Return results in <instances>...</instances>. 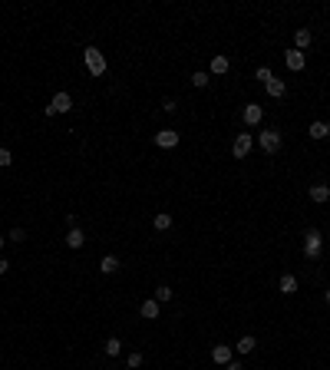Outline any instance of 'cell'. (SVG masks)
Listing matches in <instances>:
<instances>
[{
	"mask_svg": "<svg viewBox=\"0 0 330 370\" xmlns=\"http://www.w3.org/2000/svg\"><path fill=\"white\" fill-rule=\"evenodd\" d=\"M255 347H258V337H251V334H244V337H241V340L235 344V351H238V354H251Z\"/></svg>",
	"mask_w": 330,
	"mask_h": 370,
	"instance_id": "ac0fdd59",
	"label": "cell"
},
{
	"mask_svg": "<svg viewBox=\"0 0 330 370\" xmlns=\"http://www.w3.org/2000/svg\"><path fill=\"white\" fill-rule=\"evenodd\" d=\"M212 360H215L218 367H224L228 360H235V351H231L228 344H215V347H212Z\"/></svg>",
	"mask_w": 330,
	"mask_h": 370,
	"instance_id": "30bf717a",
	"label": "cell"
},
{
	"mask_svg": "<svg viewBox=\"0 0 330 370\" xmlns=\"http://www.w3.org/2000/svg\"><path fill=\"white\" fill-rule=\"evenodd\" d=\"M179 132H175V129H159L156 132V145H159V149H175V145H179Z\"/></svg>",
	"mask_w": 330,
	"mask_h": 370,
	"instance_id": "8992f818",
	"label": "cell"
},
{
	"mask_svg": "<svg viewBox=\"0 0 330 370\" xmlns=\"http://www.w3.org/2000/svg\"><path fill=\"white\" fill-rule=\"evenodd\" d=\"M258 145H261L268 156H277L281 145H284V139H281V129H274V126H271V129H261V132H258Z\"/></svg>",
	"mask_w": 330,
	"mask_h": 370,
	"instance_id": "7a4b0ae2",
	"label": "cell"
},
{
	"mask_svg": "<svg viewBox=\"0 0 330 370\" xmlns=\"http://www.w3.org/2000/svg\"><path fill=\"white\" fill-rule=\"evenodd\" d=\"M255 76H258L261 83H271V80H274V73H271L268 66H258V73H255Z\"/></svg>",
	"mask_w": 330,
	"mask_h": 370,
	"instance_id": "4316f807",
	"label": "cell"
},
{
	"mask_svg": "<svg viewBox=\"0 0 330 370\" xmlns=\"http://www.w3.org/2000/svg\"><path fill=\"white\" fill-rule=\"evenodd\" d=\"M251 149H255V136H251V132H238L235 142H231V156L235 159H248Z\"/></svg>",
	"mask_w": 330,
	"mask_h": 370,
	"instance_id": "277c9868",
	"label": "cell"
},
{
	"mask_svg": "<svg viewBox=\"0 0 330 370\" xmlns=\"http://www.w3.org/2000/svg\"><path fill=\"white\" fill-rule=\"evenodd\" d=\"M7 271H10V261H7V258H0V275H7Z\"/></svg>",
	"mask_w": 330,
	"mask_h": 370,
	"instance_id": "4dcf8cb0",
	"label": "cell"
},
{
	"mask_svg": "<svg viewBox=\"0 0 330 370\" xmlns=\"http://www.w3.org/2000/svg\"><path fill=\"white\" fill-rule=\"evenodd\" d=\"M152 225H156V232H168V228H172V215H168V212H159L156 218H152Z\"/></svg>",
	"mask_w": 330,
	"mask_h": 370,
	"instance_id": "ffe728a7",
	"label": "cell"
},
{
	"mask_svg": "<svg viewBox=\"0 0 330 370\" xmlns=\"http://www.w3.org/2000/svg\"><path fill=\"white\" fill-rule=\"evenodd\" d=\"M231 69V60L224 57V53H218V57H212V63H208V76H224Z\"/></svg>",
	"mask_w": 330,
	"mask_h": 370,
	"instance_id": "ba28073f",
	"label": "cell"
},
{
	"mask_svg": "<svg viewBox=\"0 0 330 370\" xmlns=\"http://www.w3.org/2000/svg\"><path fill=\"white\" fill-rule=\"evenodd\" d=\"M162 109H165V113H175V109H179V103H175V100H165Z\"/></svg>",
	"mask_w": 330,
	"mask_h": 370,
	"instance_id": "83f0119b",
	"label": "cell"
},
{
	"mask_svg": "<svg viewBox=\"0 0 330 370\" xmlns=\"http://www.w3.org/2000/svg\"><path fill=\"white\" fill-rule=\"evenodd\" d=\"M307 136H311V139H327L330 136V122H311V129H307Z\"/></svg>",
	"mask_w": 330,
	"mask_h": 370,
	"instance_id": "2e32d148",
	"label": "cell"
},
{
	"mask_svg": "<svg viewBox=\"0 0 330 370\" xmlns=\"http://www.w3.org/2000/svg\"><path fill=\"white\" fill-rule=\"evenodd\" d=\"M4 245H7V235H0V251H4Z\"/></svg>",
	"mask_w": 330,
	"mask_h": 370,
	"instance_id": "1f68e13d",
	"label": "cell"
},
{
	"mask_svg": "<svg viewBox=\"0 0 330 370\" xmlns=\"http://www.w3.org/2000/svg\"><path fill=\"white\" fill-rule=\"evenodd\" d=\"M159 311H162V304H159L156 298H149V301L139 304V314H142L145 320H156V317H159Z\"/></svg>",
	"mask_w": 330,
	"mask_h": 370,
	"instance_id": "4fadbf2b",
	"label": "cell"
},
{
	"mask_svg": "<svg viewBox=\"0 0 330 370\" xmlns=\"http://www.w3.org/2000/svg\"><path fill=\"white\" fill-rule=\"evenodd\" d=\"M142 360H145L142 354H139V351H132L129 357H125V367H129V370H136V367H142Z\"/></svg>",
	"mask_w": 330,
	"mask_h": 370,
	"instance_id": "cb8c5ba5",
	"label": "cell"
},
{
	"mask_svg": "<svg viewBox=\"0 0 330 370\" xmlns=\"http://www.w3.org/2000/svg\"><path fill=\"white\" fill-rule=\"evenodd\" d=\"M311 202H317V205H324V202L330 199V185H324V182H317V185H311Z\"/></svg>",
	"mask_w": 330,
	"mask_h": 370,
	"instance_id": "5bb4252c",
	"label": "cell"
},
{
	"mask_svg": "<svg viewBox=\"0 0 330 370\" xmlns=\"http://www.w3.org/2000/svg\"><path fill=\"white\" fill-rule=\"evenodd\" d=\"M103 351H106V357H119V354H122V340H119V337H109Z\"/></svg>",
	"mask_w": 330,
	"mask_h": 370,
	"instance_id": "44dd1931",
	"label": "cell"
},
{
	"mask_svg": "<svg viewBox=\"0 0 330 370\" xmlns=\"http://www.w3.org/2000/svg\"><path fill=\"white\" fill-rule=\"evenodd\" d=\"M264 93H268L271 100H284V96H287V83H284V80H277V76H274L271 83H264Z\"/></svg>",
	"mask_w": 330,
	"mask_h": 370,
	"instance_id": "8fae6325",
	"label": "cell"
},
{
	"mask_svg": "<svg viewBox=\"0 0 330 370\" xmlns=\"http://www.w3.org/2000/svg\"><path fill=\"white\" fill-rule=\"evenodd\" d=\"M66 225H69V228H80V218H76V215L69 212V215H66Z\"/></svg>",
	"mask_w": 330,
	"mask_h": 370,
	"instance_id": "f1b7e54d",
	"label": "cell"
},
{
	"mask_svg": "<svg viewBox=\"0 0 330 370\" xmlns=\"http://www.w3.org/2000/svg\"><path fill=\"white\" fill-rule=\"evenodd\" d=\"M320 251H324V235H320V228H307L304 232V255L311 258V261H317Z\"/></svg>",
	"mask_w": 330,
	"mask_h": 370,
	"instance_id": "3957f363",
	"label": "cell"
},
{
	"mask_svg": "<svg viewBox=\"0 0 330 370\" xmlns=\"http://www.w3.org/2000/svg\"><path fill=\"white\" fill-rule=\"evenodd\" d=\"M99 271H103V275H116V271H119V258L116 255H106L99 261Z\"/></svg>",
	"mask_w": 330,
	"mask_h": 370,
	"instance_id": "d6986e66",
	"label": "cell"
},
{
	"mask_svg": "<svg viewBox=\"0 0 330 370\" xmlns=\"http://www.w3.org/2000/svg\"><path fill=\"white\" fill-rule=\"evenodd\" d=\"M311 43H314V33L307 30V27H297V30H294V50H300V53H304Z\"/></svg>",
	"mask_w": 330,
	"mask_h": 370,
	"instance_id": "9c48e42d",
	"label": "cell"
},
{
	"mask_svg": "<svg viewBox=\"0 0 330 370\" xmlns=\"http://www.w3.org/2000/svg\"><path fill=\"white\" fill-rule=\"evenodd\" d=\"M208 83H212V76H208L205 69H198V73H192V86H195V89H205Z\"/></svg>",
	"mask_w": 330,
	"mask_h": 370,
	"instance_id": "603a6c76",
	"label": "cell"
},
{
	"mask_svg": "<svg viewBox=\"0 0 330 370\" xmlns=\"http://www.w3.org/2000/svg\"><path fill=\"white\" fill-rule=\"evenodd\" d=\"M66 245H69V248H83V245H86V232H83V228H69Z\"/></svg>",
	"mask_w": 330,
	"mask_h": 370,
	"instance_id": "9a60e30c",
	"label": "cell"
},
{
	"mask_svg": "<svg viewBox=\"0 0 330 370\" xmlns=\"http://www.w3.org/2000/svg\"><path fill=\"white\" fill-rule=\"evenodd\" d=\"M224 370H244V367H241V360H228V364H224Z\"/></svg>",
	"mask_w": 330,
	"mask_h": 370,
	"instance_id": "f546056e",
	"label": "cell"
},
{
	"mask_svg": "<svg viewBox=\"0 0 330 370\" xmlns=\"http://www.w3.org/2000/svg\"><path fill=\"white\" fill-rule=\"evenodd\" d=\"M277 288H281V294H294V291H297V278L294 275H281Z\"/></svg>",
	"mask_w": 330,
	"mask_h": 370,
	"instance_id": "e0dca14e",
	"label": "cell"
},
{
	"mask_svg": "<svg viewBox=\"0 0 330 370\" xmlns=\"http://www.w3.org/2000/svg\"><path fill=\"white\" fill-rule=\"evenodd\" d=\"M261 119H264V109L258 103H248L244 106V126H261Z\"/></svg>",
	"mask_w": 330,
	"mask_h": 370,
	"instance_id": "7c38bea8",
	"label": "cell"
},
{
	"mask_svg": "<svg viewBox=\"0 0 330 370\" xmlns=\"http://www.w3.org/2000/svg\"><path fill=\"white\" fill-rule=\"evenodd\" d=\"M7 241H13V245H20V241H27V232H23V228H10V235H7Z\"/></svg>",
	"mask_w": 330,
	"mask_h": 370,
	"instance_id": "d4e9b609",
	"label": "cell"
},
{
	"mask_svg": "<svg viewBox=\"0 0 330 370\" xmlns=\"http://www.w3.org/2000/svg\"><path fill=\"white\" fill-rule=\"evenodd\" d=\"M73 109V96L66 93V89H60V93L50 100V106H46V116H63V113H69Z\"/></svg>",
	"mask_w": 330,
	"mask_h": 370,
	"instance_id": "5b68a950",
	"label": "cell"
},
{
	"mask_svg": "<svg viewBox=\"0 0 330 370\" xmlns=\"http://www.w3.org/2000/svg\"><path fill=\"white\" fill-rule=\"evenodd\" d=\"M83 63H86L89 76H103L106 73V53H103L99 46H86V50H83Z\"/></svg>",
	"mask_w": 330,
	"mask_h": 370,
	"instance_id": "6da1fadb",
	"label": "cell"
},
{
	"mask_svg": "<svg viewBox=\"0 0 330 370\" xmlns=\"http://www.w3.org/2000/svg\"><path fill=\"white\" fill-rule=\"evenodd\" d=\"M284 63H287V69H291V73H300V69L307 66V57H304L300 50H294V46H291V50L284 53Z\"/></svg>",
	"mask_w": 330,
	"mask_h": 370,
	"instance_id": "52a82bcc",
	"label": "cell"
},
{
	"mask_svg": "<svg viewBox=\"0 0 330 370\" xmlns=\"http://www.w3.org/2000/svg\"><path fill=\"white\" fill-rule=\"evenodd\" d=\"M172 294H175V291L168 288V284H159V288H156V294H152V298H156L159 304H168V301H172Z\"/></svg>",
	"mask_w": 330,
	"mask_h": 370,
	"instance_id": "7402d4cb",
	"label": "cell"
},
{
	"mask_svg": "<svg viewBox=\"0 0 330 370\" xmlns=\"http://www.w3.org/2000/svg\"><path fill=\"white\" fill-rule=\"evenodd\" d=\"M324 298H327V304H330V288H327V294H324Z\"/></svg>",
	"mask_w": 330,
	"mask_h": 370,
	"instance_id": "d6a6232c",
	"label": "cell"
},
{
	"mask_svg": "<svg viewBox=\"0 0 330 370\" xmlns=\"http://www.w3.org/2000/svg\"><path fill=\"white\" fill-rule=\"evenodd\" d=\"M10 162H13V152L7 149V145H0V169H7Z\"/></svg>",
	"mask_w": 330,
	"mask_h": 370,
	"instance_id": "484cf974",
	"label": "cell"
}]
</instances>
